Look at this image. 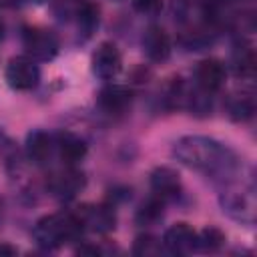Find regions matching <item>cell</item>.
<instances>
[{"mask_svg": "<svg viewBox=\"0 0 257 257\" xmlns=\"http://www.w3.org/2000/svg\"><path fill=\"white\" fill-rule=\"evenodd\" d=\"M173 157L181 165L211 177L217 185H227L245 173L243 161L231 147L205 135L181 137L173 145Z\"/></svg>", "mask_w": 257, "mask_h": 257, "instance_id": "cell-1", "label": "cell"}, {"mask_svg": "<svg viewBox=\"0 0 257 257\" xmlns=\"http://www.w3.org/2000/svg\"><path fill=\"white\" fill-rule=\"evenodd\" d=\"M219 205L221 211L247 227L255 225L257 219V195H255V183H253V173L241 175L233 179L227 185H221L219 193Z\"/></svg>", "mask_w": 257, "mask_h": 257, "instance_id": "cell-2", "label": "cell"}, {"mask_svg": "<svg viewBox=\"0 0 257 257\" xmlns=\"http://www.w3.org/2000/svg\"><path fill=\"white\" fill-rule=\"evenodd\" d=\"M82 231L84 227L80 219L76 217V213L60 211V213H50V215L40 217L32 229V237L38 247L50 251V249H58L66 243L76 241L82 235Z\"/></svg>", "mask_w": 257, "mask_h": 257, "instance_id": "cell-3", "label": "cell"}, {"mask_svg": "<svg viewBox=\"0 0 257 257\" xmlns=\"http://www.w3.org/2000/svg\"><path fill=\"white\" fill-rule=\"evenodd\" d=\"M22 44H24L26 56H30L36 62H48L60 50V40H58L56 32L50 28H42V26L24 28Z\"/></svg>", "mask_w": 257, "mask_h": 257, "instance_id": "cell-4", "label": "cell"}, {"mask_svg": "<svg viewBox=\"0 0 257 257\" xmlns=\"http://www.w3.org/2000/svg\"><path fill=\"white\" fill-rule=\"evenodd\" d=\"M4 78L12 90H32L40 82V68L30 56H14L8 60Z\"/></svg>", "mask_w": 257, "mask_h": 257, "instance_id": "cell-5", "label": "cell"}, {"mask_svg": "<svg viewBox=\"0 0 257 257\" xmlns=\"http://www.w3.org/2000/svg\"><path fill=\"white\" fill-rule=\"evenodd\" d=\"M90 68L92 74L100 80H112L122 68V56L116 44L112 42H100L96 50L90 56Z\"/></svg>", "mask_w": 257, "mask_h": 257, "instance_id": "cell-6", "label": "cell"}, {"mask_svg": "<svg viewBox=\"0 0 257 257\" xmlns=\"http://www.w3.org/2000/svg\"><path fill=\"white\" fill-rule=\"evenodd\" d=\"M225 80H227V66L219 58H205L195 66L193 84L209 94L219 92L225 86Z\"/></svg>", "mask_w": 257, "mask_h": 257, "instance_id": "cell-7", "label": "cell"}, {"mask_svg": "<svg viewBox=\"0 0 257 257\" xmlns=\"http://www.w3.org/2000/svg\"><path fill=\"white\" fill-rule=\"evenodd\" d=\"M163 245L173 255H189L199 251V235L189 223H175L165 231Z\"/></svg>", "mask_w": 257, "mask_h": 257, "instance_id": "cell-8", "label": "cell"}, {"mask_svg": "<svg viewBox=\"0 0 257 257\" xmlns=\"http://www.w3.org/2000/svg\"><path fill=\"white\" fill-rule=\"evenodd\" d=\"M84 183H86V179L76 167H66L64 165V169L50 175L48 189L56 199L68 201V199H74L84 189Z\"/></svg>", "mask_w": 257, "mask_h": 257, "instance_id": "cell-9", "label": "cell"}, {"mask_svg": "<svg viewBox=\"0 0 257 257\" xmlns=\"http://www.w3.org/2000/svg\"><path fill=\"white\" fill-rule=\"evenodd\" d=\"M149 183H151L153 195H157V197L163 199L165 203L177 199V197L181 195V191H183L181 175H179L173 167H167V165H161V167L153 169Z\"/></svg>", "mask_w": 257, "mask_h": 257, "instance_id": "cell-10", "label": "cell"}, {"mask_svg": "<svg viewBox=\"0 0 257 257\" xmlns=\"http://www.w3.org/2000/svg\"><path fill=\"white\" fill-rule=\"evenodd\" d=\"M24 151H26V157L30 163H34L36 167H44L50 163V159L54 157L56 153V147H54V135L46 133V131H40V128H34L26 135V143H24Z\"/></svg>", "mask_w": 257, "mask_h": 257, "instance_id": "cell-11", "label": "cell"}, {"mask_svg": "<svg viewBox=\"0 0 257 257\" xmlns=\"http://www.w3.org/2000/svg\"><path fill=\"white\" fill-rule=\"evenodd\" d=\"M54 147H56L58 159L66 167H76L78 163H82V159L88 153L86 141L80 139L74 133H68V131H62V133L54 135Z\"/></svg>", "mask_w": 257, "mask_h": 257, "instance_id": "cell-12", "label": "cell"}, {"mask_svg": "<svg viewBox=\"0 0 257 257\" xmlns=\"http://www.w3.org/2000/svg\"><path fill=\"white\" fill-rule=\"evenodd\" d=\"M143 52L151 62L169 60L173 52V44H171V36L167 34V30L157 24L149 26L143 34Z\"/></svg>", "mask_w": 257, "mask_h": 257, "instance_id": "cell-13", "label": "cell"}, {"mask_svg": "<svg viewBox=\"0 0 257 257\" xmlns=\"http://www.w3.org/2000/svg\"><path fill=\"white\" fill-rule=\"evenodd\" d=\"M74 213L80 219L84 229H92L98 233L114 229V223H116V217L110 205H82Z\"/></svg>", "mask_w": 257, "mask_h": 257, "instance_id": "cell-14", "label": "cell"}, {"mask_svg": "<svg viewBox=\"0 0 257 257\" xmlns=\"http://www.w3.org/2000/svg\"><path fill=\"white\" fill-rule=\"evenodd\" d=\"M96 102L106 114H122L133 104V90L120 84H106L100 88Z\"/></svg>", "mask_w": 257, "mask_h": 257, "instance_id": "cell-15", "label": "cell"}, {"mask_svg": "<svg viewBox=\"0 0 257 257\" xmlns=\"http://www.w3.org/2000/svg\"><path fill=\"white\" fill-rule=\"evenodd\" d=\"M231 64H233V72L239 78L251 80L253 74H255V50H253V44L247 42V40H239L233 46Z\"/></svg>", "mask_w": 257, "mask_h": 257, "instance_id": "cell-16", "label": "cell"}, {"mask_svg": "<svg viewBox=\"0 0 257 257\" xmlns=\"http://www.w3.org/2000/svg\"><path fill=\"white\" fill-rule=\"evenodd\" d=\"M74 16H76V26H78V34H82L84 38H90L96 28H98V8L92 2H80L74 8Z\"/></svg>", "mask_w": 257, "mask_h": 257, "instance_id": "cell-17", "label": "cell"}, {"mask_svg": "<svg viewBox=\"0 0 257 257\" xmlns=\"http://www.w3.org/2000/svg\"><path fill=\"white\" fill-rule=\"evenodd\" d=\"M227 114L237 120V122H245L255 114V100L251 92H241L229 98L227 102Z\"/></svg>", "mask_w": 257, "mask_h": 257, "instance_id": "cell-18", "label": "cell"}, {"mask_svg": "<svg viewBox=\"0 0 257 257\" xmlns=\"http://www.w3.org/2000/svg\"><path fill=\"white\" fill-rule=\"evenodd\" d=\"M163 215H165V201L159 199L157 195H153L137 211V223L143 227H149V225L159 223L163 219Z\"/></svg>", "mask_w": 257, "mask_h": 257, "instance_id": "cell-19", "label": "cell"}, {"mask_svg": "<svg viewBox=\"0 0 257 257\" xmlns=\"http://www.w3.org/2000/svg\"><path fill=\"white\" fill-rule=\"evenodd\" d=\"M197 235H199V251H207V253L219 251V249L225 245V241H227L225 233H223L219 227H215V225L205 227V229H203L201 233H197Z\"/></svg>", "mask_w": 257, "mask_h": 257, "instance_id": "cell-20", "label": "cell"}, {"mask_svg": "<svg viewBox=\"0 0 257 257\" xmlns=\"http://www.w3.org/2000/svg\"><path fill=\"white\" fill-rule=\"evenodd\" d=\"M161 251H165V245L157 239V237H153V235H149V233H145V235H139L137 239H135V245H133V255H159Z\"/></svg>", "mask_w": 257, "mask_h": 257, "instance_id": "cell-21", "label": "cell"}, {"mask_svg": "<svg viewBox=\"0 0 257 257\" xmlns=\"http://www.w3.org/2000/svg\"><path fill=\"white\" fill-rule=\"evenodd\" d=\"M133 8L143 16H157L163 10V0H133Z\"/></svg>", "mask_w": 257, "mask_h": 257, "instance_id": "cell-22", "label": "cell"}, {"mask_svg": "<svg viewBox=\"0 0 257 257\" xmlns=\"http://www.w3.org/2000/svg\"><path fill=\"white\" fill-rule=\"evenodd\" d=\"M76 253H90V255H98V253H100V249H98L96 245H84V247H78V249H76Z\"/></svg>", "mask_w": 257, "mask_h": 257, "instance_id": "cell-23", "label": "cell"}, {"mask_svg": "<svg viewBox=\"0 0 257 257\" xmlns=\"http://www.w3.org/2000/svg\"><path fill=\"white\" fill-rule=\"evenodd\" d=\"M0 255H16V247L8 243H0Z\"/></svg>", "mask_w": 257, "mask_h": 257, "instance_id": "cell-24", "label": "cell"}, {"mask_svg": "<svg viewBox=\"0 0 257 257\" xmlns=\"http://www.w3.org/2000/svg\"><path fill=\"white\" fill-rule=\"evenodd\" d=\"M4 38V22H2V18H0V40Z\"/></svg>", "mask_w": 257, "mask_h": 257, "instance_id": "cell-25", "label": "cell"}]
</instances>
